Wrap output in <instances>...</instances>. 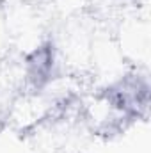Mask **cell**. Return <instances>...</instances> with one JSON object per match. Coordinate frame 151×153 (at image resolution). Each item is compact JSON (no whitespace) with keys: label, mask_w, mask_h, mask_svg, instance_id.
<instances>
[{"label":"cell","mask_w":151,"mask_h":153,"mask_svg":"<svg viewBox=\"0 0 151 153\" xmlns=\"http://www.w3.org/2000/svg\"><path fill=\"white\" fill-rule=\"evenodd\" d=\"M150 89L148 76L139 71H132L105 85L100 91V100L109 111L133 123L148 114Z\"/></svg>","instance_id":"6da1fadb"},{"label":"cell","mask_w":151,"mask_h":153,"mask_svg":"<svg viewBox=\"0 0 151 153\" xmlns=\"http://www.w3.org/2000/svg\"><path fill=\"white\" fill-rule=\"evenodd\" d=\"M59 76V53L52 39L41 41L23 55V85L32 93L46 91Z\"/></svg>","instance_id":"7a4b0ae2"}]
</instances>
